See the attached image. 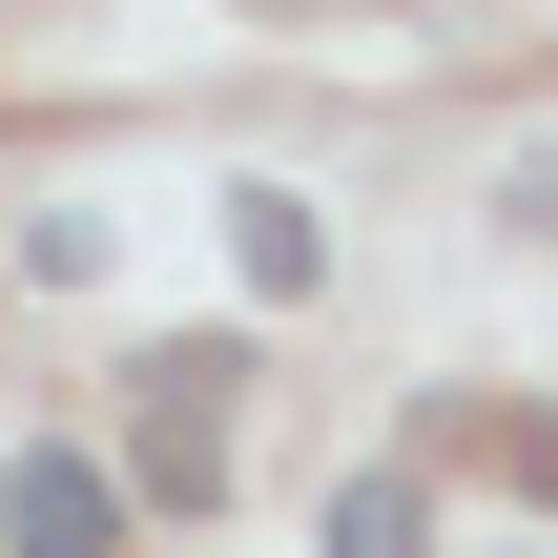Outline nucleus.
I'll use <instances>...</instances> for the list:
<instances>
[{
    "label": "nucleus",
    "instance_id": "4",
    "mask_svg": "<svg viewBox=\"0 0 558 558\" xmlns=\"http://www.w3.org/2000/svg\"><path fill=\"white\" fill-rule=\"evenodd\" d=\"M331 558H435V497H414V476H373V497H331Z\"/></svg>",
    "mask_w": 558,
    "mask_h": 558
},
{
    "label": "nucleus",
    "instance_id": "2",
    "mask_svg": "<svg viewBox=\"0 0 558 558\" xmlns=\"http://www.w3.org/2000/svg\"><path fill=\"white\" fill-rule=\"evenodd\" d=\"M0 538L21 558H124V476H104V456H21V476H0Z\"/></svg>",
    "mask_w": 558,
    "mask_h": 558
},
{
    "label": "nucleus",
    "instance_id": "3",
    "mask_svg": "<svg viewBox=\"0 0 558 558\" xmlns=\"http://www.w3.org/2000/svg\"><path fill=\"white\" fill-rule=\"evenodd\" d=\"M228 248H248V290H311V269H331V228H311L290 186H248V207H228Z\"/></svg>",
    "mask_w": 558,
    "mask_h": 558
},
{
    "label": "nucleus",
    "instance_id": "1",
    "mask_svg": "<svg viewBox=\"0 0 558 558\" xmlns=\"http://www.w3.org/2000/svg\"><path fill=\"white\" fill-rule=\"evenodd\" d=\"M228 373H248V352H207V331L145 352V456H124L145 518H207V497H228Z\"/></svg>",
    "mask_w": 558,
    "mask_h": 558
}]
</instances>
